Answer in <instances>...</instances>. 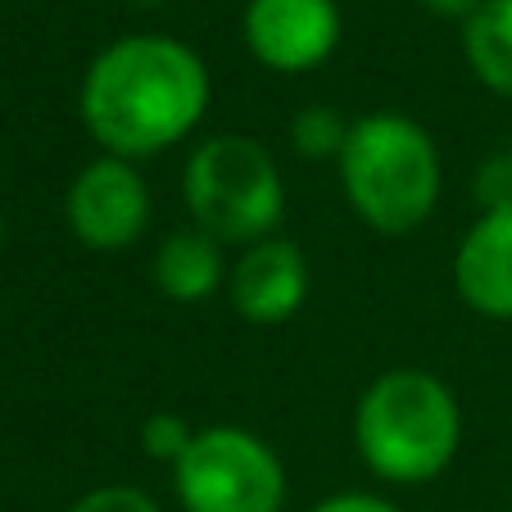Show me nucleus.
<instances>
[{
  "instance_id": "obj_1",
  "label": "nucleus",
  "mask_w": 512,
  "mask_h": 512,
  "mask_svg": "<svg viewBox=\"0 0 512 512\" xmlns=\"http://www.w3.org/2000/svg\"><path fill=\"white\" fill-rule=\"evenodd\" d=\"M209 100V64L186 41L132 32L96 50L78 87V114L100 155L141 164L182 145L204 123Z\"/></svg>"
},
{
  "instance_id": "obj_2",
  "label": "nucleus",
  "mask_w": 512,
  "mask_h": 512,
  "mask_svg": "<svg viewBox=\"0 0 512 512\" xmlns=\"http://www.w3.org/2000/svg\"><path fill=\"white\" fill-rule=\"evenodd\" d=\"M336 173L354 218L381 236H408L426 227L445 191L435 136L399 109L354 118Z\"/></svg>"
},
{
  "instance_id": "obj_3",
  "label": "nucleus",
  "mask_w": 512,
  "mask_h": 512,
  "mask_svg": "<svg viewBox=\"0 0 512 512\" xmlns=\"http://www.w3.org/2000/svg\"><path fill=\"white\" fill-rule=\"evenodd\" d=\"M463 408L426 368H390L354 404V449L390 485H426L458 458Z\"/></svg>"
},
{
  "instance_id": "obj_4",
  "label": "nucleus",
  "mask_w": 512,
  "mask_h": 512,
  "mask_svg": "<svg viewBox=\"0 0 512 512\" xmlns=\"http://www.w3.org/2000/svg\"><path fill=\"white\" fill-rule=\"evenodd\" d=\"M182 200L191 227L223 245H259L286 218V182L263 141L245 132L204 136L182 164Z\"/></svg>"
},
{
  "instance_id": "obj_5",
  "label": "nucleus",
  "mask_w": 512,
  "mask_h": 512,
  "mask_svg": "<svg viewBox=\"0 0 512 512\" xmlns=\"http://www.w3.org/2000/svg\"><path fill=\"white\" fill-rule=\"evenodd\" d=\"M182 512H281L286 467L277 449L250 426H200L182 463L173 467Z\"/></svg>"
},
{
  "instance_id": "obj_6",
  "label": "nucleus",
  "mask_w": 512,
  "mask_h": 512,
  "mask_svg": "<svg viewBox=\"0 0 512 512\" xmlns=\"http://www.w3.org/2000/svg\"><path fill=\"white\" fill-rule=\"evenodd\" d=\"M64 223L73 241L96 254L132 250L150 227V186L132 159L96 155L78 168L64 195Z\"/></svg>"
},
{
  "instance_id": "obj_7",
  "label": "nucleus",
  "mask_w": 512,
  "mask_h": 512,
  "mask_svg": "<svg viewBox=\"0 0 512 512\" xmlns=\"http://www.w3.org/2000/svg\"><path fill=\"white\" fill-rule=\"evenodd\" d=\"M336 0H250L241 14L245 50L272 73H309L340 46Z\"/></svg>"
},
{
  "instance_id": "obj_8",
  "label": "nucleus",
  "mask_w": 512,
  "mask_h": 512,
  "mask_svg": "<svg viewBox=\"0 0 512 512\" xmlns=\"http://www.w3.org/2000/svg\"><path fill=\"white\" fill-rule=\"evenodd\" d=\"M313 286L309 259L295 241L268 236L259 245H245L236 263L227 268V300L236 318L250 327H281L304 309Z\"/></svg>"
},
{
  "instance_id": "obj_9",
  "label": "nucleus",
  "mask_w": 512,
  "mask_h": 512,
  "mask_svg": "<svg viewBox=\"0 0 512 512\" xmlns=\"http://www.w3.org/2000/svg\"><path fill=\"white\" fill-rule=\"evenodd\" d=\"M454 290L472 313L512 322V204L485 209L454 250Z\"/></svg>"
},
{
  "instance_id": "obj_10",
  "label": "nucleus",
  "mask_w": 512,
  "mask_h": 512,
  "mask_svg": "<svg viewBox=\"0 0 512 512\" xmlns=\"http://www.w3.org/2000/svg\"><path fill=\"white\" fill-rule=\"evenodd\" d=\"M150 272H155V286L164 300L173 304H204L218 295V286L227 281V259L223 245L213 241L200 227H177L159 241L155 259H150Z\"/></svg>"
},
{
  "instance_id": "obj_11",
  "label": "nucleus",
  "mask_w": 512,
  "mask_h": 512,
  "mask_svg": "<svg viewBox=\"0 0 512 512\" xmlns=\"http://www.w3.org/2000/svg\"><path fill=\"white\" fill-rule=\"evenodd\" d=\"M463 59L481 87L512 100V0H485L463 23Z\"/></svg>"
},
{
  "instance_id": "obj_12",
  "label": "nucleus",
  "mask_w": 512,
  "mask_h": 512,
  "mask_svg": "<svg viewBox=\"0 0 512 512\" xmlns=\"http://www.w3.org/2000/svg\"><path fill=\"white\" fill-rule=\"evenodd\" d=\"M349 127H354V118H345L336 105H304L286 127L290 150L300 159H313V164H327V159L336 164L349 141Z\"/></svg>"
},
{
  "instance_id": "obj_13",
  "label": "nucleus",
  "mask_w": 512,
  "mask_h": 512,
  "mask_svg": "<svg viewBox=\"0 0 512 512\" xmlns=\"http://www.w3.org/2000/svg\"><path fill=\"white\" fill-rule=\"evenodd\" d=\"M195 431H200V426H191L182 413L159 408V413H150L141 422L136 440H141V454L145 458H155V463H164V467H177V463H182V454L191 449Z\"/></svg>"
},
{
  "instance_id": "obj_14",
  "label": "nucleus",
  "mask_w": 512,
  "mask_h": 512,
  "mask_svg": "<svg viewBox=\"0 0 512 512\" xmlns=\"http://www.w3.org/2000/svg\"><path fill=\"white\" fill-rule=\"evenodd\" d=\"M68 512H164V508L136 485H96Z\"/></svg>"
},
{
  "instance_id": "obj_15",
  "label": "nucleus",
  "mask_w": 512,
  "mask_h": 512,
  "mask_svg": "<svg viewBox=\"0 0 512 512\" xmlns=\"http://www.w3.org/2000/svg\"><path fill=\"white\" fill-rule=\"evenodd\" d=\"M476 200H481V213L512 204V164L503 150L494 159H485L481 173H476Z\"/></svg>"
},
{
  "instance_id": "obj_16",
  "label": "nucleus",
  "mask_w": 512,
  "mask_h": 512,
  "mask_svg": "<svg viewBox=\"0 0 512 512\" xmlns=\"http://www.w3.org/2000/svg\"><path fill=\"white\" fill-rule=\"evenodd\" d=\"M309 512H399V508L390 499H381V494H368V490H340V494L318 499Z\"/></svg>"
},
{
  "instance_id": "obj_17",
  "label": "nucleus",
  "mask_w": 512,
  "mask_h": 512,
  "mask_svg": "<svg viewBox=\"0 0 512 512\" xmlns=\"http://www.w3.org/2000/svg\"><path fill=\"white\" fill-rule=\"evenodd\" d=\"M485 0H422V10L435 14V19H454V23H467Z\"/></svg>"
},
{
  "instance_id": "obj_18",
  "label": "nucleus",
  "mask_w": 512,
  "mask_h": 512,
  "mask_svg": "<svg viewBox=\"0 0 512 512\" xmlns=\"http://www.w3.org/2000/svg\"><path fill=\"white\" fill-rule=\"evenodd\" d=\"M503 155H508V164H512V136H508V145H503Z\"/></svg>"
},
{
  "instance_id": "obj_19",
  "label": "nucleus",
  "mask_w": 512,
  "mask_h": 512,
  "mask_svg": "<svg viewBox=\"0 0 512 512\" xmlns=\"http://www.w3.org/2000/svg\"><path fill=\"white\" fill-rule=\"evenodd\" d=\"M0 245H5V213H0Z\"/></svg>"
}]
</instances>
